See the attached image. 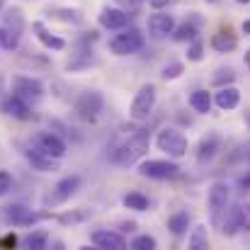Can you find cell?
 <instances>
[{"label": "cell", "mask_w": 250, "mask_h": 250, "mask_svg": "<svg viewBox=\"0 0 250 250\" xmlns=\"http://www.w3.org/2000/svg\"><path fill=\"white\" fill-rule=\"evenodd\" d=\"M172 29H175V17L172 15L156 10V15L148 17V34L153 39H166L167 34H172Z\"/></svg>", "instance_id": "obj_15"}, {"label": "cell", "mask_w": 250, "mask_h": 250, "mask_svg": "<svg viewBox=\"0 0 250 250\" xmlns=\"http://www.w3.org/2000/svg\"><path fill=\"white\" fill-rule=\"evenodd\" d=\"M211 46H214V51H219V54H231V51L238 46V37H236L231 29H221V32H216V34L211 37Z\"/></svg>", "instance_id": "obj_20"}, {"label": "cell", "mask_w": 250, "mask_h": 250, "mask_svg": "<svg viewBox=\"0 0 250 250\" xmlns=\"http://www.w3.org/2000/svg\"><path fill=\"white\" fill-rule=\"evenodd\" d=\"M24 246L32 250H46V246H49V233L46 231H32L24 238Z\"/></svg>", "instance_id": "obj_29"}, {"label": "cell", "mask_w": 250, "mask_h": 250, "mask_svg": "<svg viewBox=\"0 0 250 250\" xmlns=\"http://www.w3.org/2000/svg\"><path fill=\"white\" fill-rule=\"evenodd\" d=\"M214 104H216L219 109H224V112L236 109V107L241 104V90L233 87V85H224V87H219V92L214 95Z\"/></svg>", "instance_id": "obj_18"}, {"label": "cell", "mask_w": 250, "mask_h": 250, "mask_svg": "<svg viewBox=\"0 0 250 250\" xmlns=\"http://www.w3.org/2000/svg\"><path fill=\"white\" fill-rule=\"evenodd\" d=\"M202 59H204V44H202L199 39H192V42H189V49H187V61L199 63Z\"/></svg>", "instance_id": "obj_30"}, {"label": "cell", "mask_w": 250, "mask_h": 250, "mask_svg": "<svg viewBox=\"0 0 250 250\" xmlns=\"http://www.w3.org/2000/svg\"><path fill=\"white\" fill-rule=\"evenodd\" d=\"M87 216H90L87 211H81V214H66V216H61V221H63V224H68V221H83Z\"/></svg>", "instance_id": "obj_37"}, {"label": "cell", "mask_w": 250, "mask_h": 250, "mask_svg": "<svg viewBox=\"0 0 250 250\" xmlns=\"http://www.w3.org/2000/svg\"><path fill=\"white\" fill-rule=\"evenodd\" d=\"M219 151H221V139H219L216 134L204 136V139L199 141V146H197V163H199V166L211 163V161L216 158Z\"/></svg>", "instance_id": "obj_17"}, {"label": "cell", "mask_w": 250, "mask_h": 250, "mask_svg": "<svg viewBox=\"0 0 250 250\" xmlns=\"http://www.w3.org/2000/svg\"><path fill=\"white\" fill-rule=\"evenodd\" d=\"M167 229H170V233L172 236H185L187 233V229H189V214L187 211H177V214H172L170 219H167Z\"/></svg>", "instance_id": "obj_26"}, {"label": "cell", "mask_w": 250, "mask_h": 250, "mask_svg": "<svg viewBox=\"0 0 250 250\" xmlns=\"http://www.w3.org/2000/svg\"><path fill=\"white\" fill-rule=\"evenodd\" d=\"M238 2H250V0H238Z\"/></svg>", "instance_id": "obj_46"}, {"label": "cell", "mask_w": 250, "mask_h": 250, "mask_svg": "<svg viewBox=\"0 0 250 250\" xmlns=\"http://www.w3.org/2000/svg\"><path fill=\"white\" fill-rule=\"evenodd\" d=\"M204 2H209V5H216V2H219V0H204Z\"/></svg>", "instance_id": "obj_44"}, {"label": "cell", "mask_w": 250, "mask_h": 250, "mask_svg": "<svg viewBox=\"0 0 250 250\" xmlns=\"http://www.w3.org/2000/svg\"><path fill=\"white\" fill-rule=\"evenodd\" d=\"M139 172L148 180H170L180 172V166L172 161H144L139 166Z\"/></svg>", "instance_id": "obj_11"}, {"label": "cell", "mask_w": 250, "mask_h": 250, "mask_svg": "<svg viewBox=\"0 0 250 250\" xmlns=\"http://www.w3.org/2000/svg\"><path fill=\"white\" fill-rule=\"evenodd\" d=\"M10 189H12V175L7 170H0V197L7 194Z\"/></svg>", "instance_id": "obj_34"}, {"label": "cell", "mask_w": 250, "mask_h": 250, "mask_svg": "<svg viewBox=\"0 0 250 250\" xmlns=\"http://www.w3.org/2000/svg\"><path fill=\"white\" fill-rule=\"evenodd\" d=\"M49 15H54L56 20H61L66 24H83L85 22L83 12L76 7H54V10H49Z\"/></svg>", "instance_id": "obj_23"}, {"label": "cell", "mask_w": 250, "mask_h": 250, "mask_svg": "<svg viewBox=\"0 0 250 250\" xmlns=\"http://www.w3.org/2000/svg\"><path fill=\"white\" fill-rule=\"evenodd\" d=\"M81 175H66L63 180H59L56 182V187H54V192L49 194V204H63V202H68L78 189H81Z\"/></svg>", "instance_id": "obj_12"}, {"label": "cell", "mask_w": 250, "mask_h": 250, "mask_svg": "<svg viewBox=\"0 0 250 250\" xmlns=\"http://www.w3.org/2000/svg\"><path fill=\"white\" fill-rule=\"evenodd\" d=\"M0 219L7 226H32V224H37L42 219V214H34L24 204H5L0 209Z\"/></svg>", "instance_id": "obj_9"}, {"label": "cell", "mask_w": 250, "mask_h": 250, "mask_svg": "<svg viewBox=\"0 0 250 250\" xmlns=\"http://www.w3.org/2000/svg\"><path fill=\"white\" fill-rule=\"evenodd\" d=\"M0 10H2V0H0Z\"/></svg>", "instance_id": "obj_47"}, {"label": "cell", "mask_w": 250, "mask_h": 250, "mask_svg": "<svg viewBox=\"0 0 250 250\" xmlns=\"http://www.w3.org/2000/svg\"><path fill=\"white\" fill-rule=\"evenodd\" d=\"M0 112L7 114V117H12V119H20V122H32V119H37V114L32 112L29 102H27L24 97L15 95V92L7 95V97L0 102Z\"/></svg>", "instance_id": "obj_10"}, {"label": "cell", "mask_w": 250, "mask_h": 250, "mask_svg": "<svg viewBox=\"0 0 250 250\" xmlns=\"http://www.w3.org/2000/svg\"><path fill=\"white\" fill-rule=\"evenodd\" d=\"M0 49H2V44H0Z\"/></svg>", "instance_id": "obj_48"}, {"label": "cell", "mask_w": 250, "mask_h": 250, "mask_svg": "<svg viewBox=\"0 0 250 250\" xmlns=\"http://www.w3.org/2000/svg\"><path fill=\"white\" fill-rule=\"evenodd\" d=\"M156 146L170 158H182V156H187V148H189L185 134L177 129H161L156 136Z\"/></svg>", "instance_id": "obj_5"}, {"label": "cell", "mask_w": 250, "mask_h": 250, "mask_svg": "<svg viewBox=\"0 0 250 250\" xmlns=\"http://www.w3.org/2000/svg\"><path fill=\"white\" fill-rule=\"evenodd\" d=\"M156 97H158V92H156V85H141L139 87V92L134 95V100H131V107H129V117L131 119H136V122H146L148 117H151V112L156 109Z\"/></svg>", "instance_id": "obj_4"}, {"label": "cell", "mask_w": 250, "mask_h": 250, "mask_svg": "<svg viewBox=\"0 0 250 250\" xmlns=\"http://www.w3.org/2000/svg\"><path fill=\"white\" fill-rule=\"evenodd\" d=\"M73 109H76V114H78L81 119L95 122V119L100 117V112L104 109V97H102L100 90H85V92L78 95Z\"/></svg>", "instance_id": "obj_6"}, {"label": "cell", "mask_w": 250, "mask_h": 250, "mask_svg": "<svg viewBox=\"0 0 250 250\" xmlns=\"http://www.w3.org/2000/svg\"><path fill=\"white\" fill-rule=\"evenodd\" d=\"M97 20H100V27H104L109 32H119L129 24V12L122 7H102Z\"/></svg>", "instance_id": "obj_14"}, {"label": "cell", "mask_w": 250, "mask_h": 250, "mask_svg": "<svg viewBox=\"0 0 250 250\" xmlns=\"http://www.w3.org/2000/svg\"><path fill=\"white\" fill-rule=\"evenodd\" d=\"M243 32H246V34H250V20H246V22H243Z\"/></svg>", "instance_id": "obj_42"}, {"label": "cell", "mask_w": 250, "mask_h": 250, "mask_svg": "<svg viewBox=\"0 0 250 250\" xmlns=\"http://www.w3.org/2000/svg\"><path fill=\"white\" fill-rule=\"evenodd\" d=\"M144 46V34H141V29H136V27H124V29H119V34H114L112 39H109V51L114 54V56H129V54H136L139 49Z\"/></svg>", "instance_id": "obj_3"}, {"label": "cell", "mask_w": 250, "mask_h": 250, "mask_svg": "<svg viewBox=\"0 0 250 250\" xmlns=\"http://www.w3.org/2000/svg\"><path fill=\"white\" fill-rule=\"evenodd\" d=\"M229 209H231V214H233V219H236L238 231H250V204L238 202V204H233V207H229Z\"/></svg>", "instance_id": "obj_27"}, {"label": "cell", "mask_w": 250, "mask_h": 250, "mask_svg": "<svg viewBox=\"0 0 250 250\" xmlns=\"http://www.w3.org/2000/svg\"><path fill=\"white\" fill-rule=\"evenodd\" d=\"M12 90H15V95H20L29 102V100H39L44 95V83L39 78H32V76H15Z\"/></svg>", "instance_id": "obj_13"}, {"label": "cell", "mask_w": 250, "mask_h": 250, "mask_svg": "<svg viewBox=\"0 0 250 250\" xmlns=\"http://www.w3.org/2000/svg\"><path fill=\"white\" fill-rule=\"evenodd\" d=\"M246 66H248V68H250V49H248V51H246Z\"/></svg>", "instance_id": "obj_43"}, {"label": "cell", "mask_w": 250, "mask_h": 250, "mask_svg": "<svg viewBox=\"0 0 250 250\" xmlns=\"http://www.w3.org/2000/svg\"><path fill=\"white\" fill-rule=\"evenodd\" d=\"M246 122H248V124H250V109H248V112H246Z\"/></svg>", "instance_id": "obj_45"}, {"label": "cell", "mask_w": 250, "mask_h": 250, "mask_svg": "<svg viewBox=\"0 0 250 250\" xmlns=\"http://www.w3.org/2000/svg\"><path fill=\"white\" fill-rule=\"evenodd\" d=\"M175 0H151V7L153 10H163V7H167V5H172Z\"/></svg>", "instance_id": "obj_38"}, {"label": "cell", "mask_w": 250, "mask_h": 250, "mask_svg": "<svg viewBox=\"0 0 250 250\" xmlns=\"http://www.w3.org/2000/svg\"><path fill=\"white\" fill-rule=\"evenodd\" d=\"M122 204H124L126 209H131V211H148L151 199H148L146 194H141V192H129V194L122 197Z\"/></svg>", "instance_id": "obj_25"}, {"label": "cell", "mask_w": 250, "mask_h": 250, "mask_svg": "<svg viewBox=\"0 0 250 250\" xmlns=\"http://www.w3.org/2000/svg\"><path fill=\"white\" fill-rule=\"evenodd\" d=\"M187 246H189V250H207V246H209V231H207L204 224H199V226H194L189 231Z\"/></svg>", "instance_id": "obj_24"}, {"label": "cell", "mask_w": 250, "mask_h": 250, "mask_svg": "<svg viewBox=\"0 0 250 250\" xmlns=\"http://www.w3.org/2000/svg\"><path fill=\"white\" fill-rule=\"evenodd\" d=\"M90 241L97 246V248L104 250H124L126 248V238L117 231H109V229H100V231H92Z\"/></svg>", "instance_id": "obj_16"}, {"label": "cell", "mask_w": 250, "mask_h": 250, "mask_svg": "<svg viewBox=\"0 0 250 250\" xmlns=\"http://www.w3.org/2000/svg\"><path fill=\"white\" fill-rule=\"evenodd\" d=\"M233 81H236V73H233V68H219L211 83L216 85V87H224V85H231Z\"/></svg>", "instance_id": "obj_31"}, {"label": "cell", "mask_w": 250, "mask_h": 250, "mask_svg": "<svg viewBox=\"0 0 250 250\" xmlns=\"http://www.w3.org/2000/svg\"><path fill=\"white\" fill-rule=\"evenodd\" d=\"M229 199H231V192H229L226 182H214L209 187V216H211L214 226H221L224 214L229 209Z\"/></svg>", "instance_id": "obj_7"}, {"label": "cell", "mask_w": 250, "mask_h": 250, "mask_svg": "<svg viewBox=\"0 0 250 250\" xmlns=\"http://www.w3.org/2000/svg\"><path fill=\"white\" fill-rule=\"evenodd\" d=\"M32 148L44 153V156H51V158H63L66 156V141L51 131H39L32 136Z\"/></svg>", "instance_id": "obj_8"}, {"label": "cell", "mask_w": 250, "mask_h": 250, "mask_svg": "<svg viewBox=\"0 0 250 250\" xmlns=\"http://www.w3.org/2000/svg\"><path fill=\"white\" fill-rule=\"evenodd\" d=\"M24 158L29 161V166L34 167V170H42V172H51V170L59 167V158L44 156V153H39V151H34V148L24 151Z\"/></svg>", "instance_id": "obj_21"}, {"label": "cell", "mask_w": 250, "mask_h": 250, "mask_svg": "<svg viewBox=\"0 0 250 250\" xmlns=\"http://www.w3.org/2000/svg\"><path fill=\"white\" fill-rule=\"evenodd\" d=\"M189 104H192L194 112L207 114V112L211 109V95H209L207 90H194V92L189 95Z\"/></svg>", "instance_id": "obj_28"}, {"label": "cell", "mask_w": 250, "mask_h": 250, "mask_svg": "<svg viewBox=\"0 0 250 250\" xmlns=\"http://www.w3.org/2000/svg\"><path fill=\"white\" fill-rule=\"evenodd\" d=\"M189 20L192 22H185V24H180V27L172 29V39L175 42H192V39H197V34H199V20L194 17V12H192Z\"/></svg>", "instance_id": "obj_22"}, {"label": "cell", "mask_w": 250, "mask_h": 250, "mask_svg": "<svg viewBox=\"0 0 250 250\" xmlns=\"http://www.w3.org/2000/svg\"><path fill=\"white\" fill-rule=\"evenodd\" d=\"M148 146H151V131L146 129H139L134 131L124 144H119L112 153V163L122 167H129V166H136L146 153H148Z\"/></svg>", "instance_id": "obj_1"}, {"label": "cell", "mask_w": 250, "mask_h": 250, "mask_svg": "<svg viewBox=\"0 0 250 250\" xmlns=\"http://www.w3.org/2000/svg\"><path fill=\"white\" fill-rule=\"evenodd\" d=\"M156 246H158V243H156V238H153V236H148V233L136 236V238L131 241V248L134 250H153Z\"/></svg>", "instance_id": "obj_32"}, {"label": "cell", "mask_w": 250, "mask_h": 250, "mask_svg": "<svg viewBox=\"0 0 250 250\" xmlns=\"http://www.w3.org/2000/svg\"><path fill=\"white\" fill-rule=\"evenodd\" d=\"M241 187H243V189H250V170L246 177H241Z\"/></svg>", "instance_id": "obj_39"}, {"label": "cell", "mask_w": 250, "mask_h": 250, "mask_svg": "<svg viewBox=\"0 0 250 250\" xmlns=\"http://www.w3.org/2000/svg\"><path fill=\"white\" fill-rule=\"evenodd\" d=\"M24 34V15L20 7H7L2 12V24H0V44L7 51H15L20 46V39Z\"/></svg>", "instance_id": "obj_2"}, {"label": "cell", "mask_w": 250, "mask_h": 250, "mask_svg": "<svg viewBox=\"0 0 250 250\" xmlns=\"http://www.w3.org/2000/svg\"><path fill=\"white\" fill-rule=\"evenodd\" d=\"M122 226H124V231H129V233L136 229V224H134V221H129V224H122Z\"/></svg>", "instance_id": "obj_40"}, {"label": "cell", "mask_w": 250, "mask_h": 250, "mask_svg": "<svg viewBox=\"0 0 250 250\" xmlns=\"http://www.w3.org/2000/svg\"><path fill=\"white\" fill-rule=\"evenodd\" d=\"M15 246H17V236H15V233H7V236H2V238H0V248L2 250L15 248Z\"/></svg>", "instance_id": "obj_36"}, {"label": "cell", "mask_w": 250, "mask_h": 250, "mask_svg": "<svg viewBox=\"0 0 250 250\" xmlns=\"http://www.w3.org/2000/svg\"><path fill=\"white\" fill-rule=\"evenodd\" d=\"M122 10H126V12H134L139 5H141V0H114Z\"/></svg>", "instance_id": "obj_35"}, {"label": "cell", "mask_w": 250, "mask_h": 250, "mask_svg": "<svg viewBox=\"0 0 250 250\" xmlns=\"http://www.w3.org/2000/svg\"><path fill=\"white\" fill-rule=\"evenodd\" d=\"M32 29L37 32V39H39V42H42L46 49H51V51H63V49H66V42H63L61 37L51 34V32H49V29H46L42 22H34V24H32Z\"/></svg>", "instance_id": "obj_19"}, {"label": "cell", "mask_w": 250, "mask_h": 250, "mask_svg": "<svg viewBox=\"0 0 250 250\" xmlns=\"http://www.w3.org/2000/svg\"><path fill=\"white\" fill-rule=\"evenodd\" d=\"M182 63H177V61H172V63H167V66H163V71H161V78L163 81H175V78H180L182 76Z\"/></svg>", "instance_id": "obj_33"}, {"label": "cell", "mask_w": 250, "mask_h": 250, "mask_svg": "<svg viewBox=\"0 0 250 250\" xmlns=\"http://www.w3.org/2000/svg\"><path fill=\"white\" fill-rule=\"evenodd\" d=\"M5 76H2V73H0V95H2V92H5Z\"/></svg>", "instance_id": "obj_41"}]
</instances>
